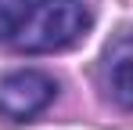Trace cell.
I'll return each mask as SVG.
<instances>
[{"label":"cell","instance_id":"6da1fadb","mask_svg":"<svg viewBox=\"0 0 133 130\" xmlns=\"http://www.w3.org/2000/svg\"><path fill=\"white\" fill-rule=\"evenodd\" d=\"M87 29L90 11L83 0H36L15 36V47L25 54H50L79 43Z\"/></svg>","mask_w":133,"mask_h":130},{"label":"cell","instance_id":"7a4b0ae2","mask_svg":"<svg viewBox=\"0 0 133 130\" xmlns=\"http://www.w3.org/2000/svg\"><path fill=\"white\" fill-rule=\"evenodd\" d=\"M58 94V83L36 72V69H22V72H7L0 80V119L4 123H25L32 116H40Z\"/></svg>","mask_w":133,"mask_h":130},{"label":"cell","instance_id":"3957f363","mask_svg":"<svg viewBox=\"0 0 133 130\" xmlns=\"http://www.w3.org/2000/svg\"><path fill=\"white\" fill-rule=\"evenodd\" d=\"M104 87L122 108H133V36H122L104 54Z\"/></svg>","mask_w":133,"mask_h":130},{"label":"cell","instance_id":"277c9868","mask_svg":"<svg viewBox=\"0 0 133 130\" xmlns=\"http://www.w3.org/2000/svg\"><path fill=\"white\" fill-rule=\"evenodd\" d=\"M29 7H32V0H0V43L18 36Z\"/></svg>","mask_w":133,"mask_h":130}]
</instances>
